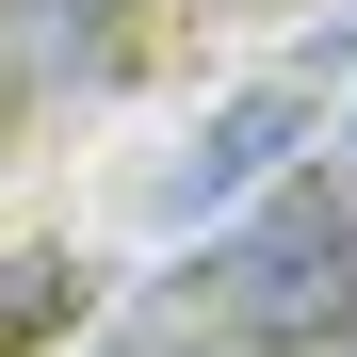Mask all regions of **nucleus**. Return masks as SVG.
I'll return each mask as SVG.
<instances>
[{
  "label": "nucleus",
  "mask_w": 357,
  "mask_h": 357,
  "mask_svg": "<svg viewBox=\"0 0 357 357\" xmlns=\"http://www.w3.org/2000/svg\"><path fill=\"white\" fill-rule=\"evenodd\" d=\"M114 357H146V341H114Z\"/></svg>",
  "instance_id": "nucleus-6"
},
{
  "label": "nucleus",
  "mask_w": 357,
  "mask_h": 357,
  "mask_svg": "<svg viewBox=\"0 0 357 357\" xmlns=\"http://www.w3.org/2000/svg\"><path fill=\"white\" fill-rule=\"evenodd\" d=\"M325 195H341V211H357V130H341V162H325Z\"/></svg>",
  "instance_id": "nucleus-5"
},
{
  "label": "nucleus",
  "mask_w": 357,
  "mask_h": 357,
  "mask_svg": "<svg viewBox=\"0 0 357 357\" xmlns=\"http://www.w3.org/2000/svg\"><path fill=\"white\" fill-rule=\"evenodd\" d=\"M195 292H211L227 341H341L357 325V211L325 195V178H292L260 227H227V244L195 260Z\"/></svg>",
  "instance_id": "nucleus-1"
},
{
  "label": "nucleus",
  "mask_w": 357,
  "mask_h": 357,
  "mask_svg": "<svg viewBox=\"0 0 357 357\" xmlns=\"http://www.w3.org/2000/svg\"><path fill=\"white\" fill-rule=\"evenodd\" d=\"M309 114H325L309 82H260V98H227V114H211V130H195V162H178V178H162V211H178V227H195V211H227V195H260V178H276L292 146H309Z\"/></svg>",
  "instance_id": "nucleus-2"
},
{
  "label": "nucleus",
  "mask_w": 357,
  "mask_h": 357,
  "mask_svg": "<svg viewBox=\"0 0 357 357\" xmlns=\"http://www.w3.org/2000/svg\"><path fill=\"white\" fill-rule=\"evenodd\" d=\"M114 17L130 0H0V98H82V82H114Z\"/></svg>",
  "instance_id": "nucleus-3"
},
{
  "label": "nucleus",
  "mask_w": 357,
  "mask_h": 357,
  "mask_svg": "<svg viewBox=\"0 0 357 357\" xmlns=\"http://www.w3.org/2000/svg\"><path fill=\"white\" fill-rule=\"evenodd\" d=\"M49 309H66V260H0V341H33Z\"/></svg>",
  "instance_id": "nucleus-4"
}]
</instances>
